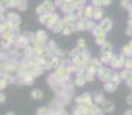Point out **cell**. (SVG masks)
<instances>
[{"instance_id": "6da1fadb", "label": "cell", "mask_w": 132, "mask_h": 115, "mask_svg": "<svg viewBox=\"0 0 132 115\" xmlns=\"http://www.w3.org/2000/svg\"><path fill=\"white\" fill-rule=\"evenodd\" d=\"M68 76H69V70L68 69H65V68H63V67H60L58 69V72H56V74H55V77H56V79L58 81H65L68 78Z\"/></svg>"}, {"instance_id": "7a4b0ae2", "label": "cell", "mask_w": 132, "mask_h": 115, "mask_svg": "<svg viewBox=\"0 0 132 115\" xmlns=\"http://www.w3.org/2000/svg\"><path fill=\"white\" fill-rule=\"evenodd\" d=\"M77 102H80V104H85V105H90L91 104V98H90L89 94H83V96L78 97L76 99Z\"/></svg>"}, {"instance_id": "3957f363", "label": "cell", "mask_w": 132, "mask_h": 115, "mask_svg": "<svg viewBox=\"0 0 132 115\" xmlns=\"http://www.w3.org/2000/svg\"><path fill=\"white\" fill-rule=\"evenodd\" d=\"M99 77H100V79H102V81H107V79H109V77H110V73H109V70H107V69H99Z\"/></svg>"}, {"instance_id": "277c9868", "label": "cell", "mask_w": 132, "mask_h": 115, "mask_svg": "<svg viewBox=\"0 0 132 115\" xmlns=\"http://www.w3.org/2000/svg\"><path fill=\"white\" fill-rule=\"evenodd\" d=\"M100 26H101L102 30L106 32V31H108V30H110V29H111V21L109 19L103 20V21H102V23L100 24Z\"/></svg>"}, {"instance_id": "5b68a950", "label": "cell", "mask_w": 132, "mask_h": 115, "mask_svg": "<svg viewBox=\"0 0 132 115\" xmlns=\"http://www.w3.org/2000/svg\"><path fill=\"white\" fill-rule=\"evenodd\" d=\"M74 5L71 4V2H65L64 5H62V9H63V12H65V13H71L72 12V9H74Z\"/></svg>"}, {"instance_id": "8992f818", "label": "cell", "mask_w": 132, "mask_h": 115, "mask_svg": "<svg viewBox=\"0 0 132 115\" xmlns=\"http://www.w3.org/2000/svg\"><path fill=\"white\" fill-rule=\"evenodd\" d=\"M114 108L115 106L111 101H103V109L106 112H113Z\"/></svg>"}, {"instance_id": "52a82bcc", "label": "cell", "mask_w": 132, "mask_h": 115, "mask_svg": "<svg viewBox=\"0 0 132 115\" xmlns=\"http://www.w3.org/2000/svg\"><path fill=\"white\" fill-rule=\"evenodd\" d=\"M105 90L108 92H114L115 90H116V83H114V82L107 83V84L105 85Z\"/></svg>"}, {"instance_id": "ba28073f", "label": "cell", "mask_w": 132, "mask_h": 115, "mask_svg": "<svg viewBox=\"0 0 132 115\" xmlns=\"http://www.w3.org/2000/svg\"><path fill=\"white\" fill-rule=\"evenodd\" d=\"M52 28V30L54 31V32H59V31L62 29V22H59V21H55L54 23H53V25L51 26Z\"/></svg>"}, {"instance_id": "9c48e42d", "label": "cell", "mask_w": 132, "mask_h": 115, "mask_svg": "<svg viewBox=\"0 0 132 115\" xmlns=\"http://www.w3.org/2000/svg\"><path fill=\"white\" fill-rule=\"evenodd\" d=\"M85 81H86V78L83 77L82 75H78V76L76 77V79H75V83L77 85H79V86H83V85L85 84Z\"/></svg>"}, {"instance_id": "30bf717a", "label": "cell", "mask_w": 132, "mask_h": 115, "mask_svg": "<svg viewBox=\"0 0 132 115\" xmlns=\"http://www.w3.org/2000/svg\"><path fill=\"white\" fill-rule=\"evenodd\" d=\"M121 76H122V78H124V79H130L132 77V73L129 69H124L123 72H122Z\"/></svg>"}, {"instance_id": "8fae6325", "label": "cell", "mask_w": 132, "mask_h": 115, "mask_svg": "<svg viewBox=\"0 0 132 115\" xmlns=\"http://www.w3.org/2000/svg\"><path fill=\"white\" fill-rule=\"evenodd\" d=\"M123 62L124 61L122 60L121 58H116V59H114V61H113V66L115 68H119L123 66Z\"/></svg>"}, {"instance_id": "7c38bea8", "label": "cell", "mask_w": 132, "mask_h": 115, "mask_svg": "<svg viewBox=\"0 0 132 115\" xmlns=\"http://www.w3.org/2000/svg\"><path fill=\"white\" fill-rule=\"evenodd\" d=\"M43 6H44V8H45V11H46V12H51V11H53V8H54L53 4H52L51 1H48V0H47V1L44 2Z\"/></svg>"}, {"instance_id": "4fadbf2b", "label": "cell", "mask_w": 132, "mask_h": 115, "mask_svg": "<svg viewBox=\"0 0 132 115\" xmlns=\"http://www.w3.org/2000/svg\"><path fill=\"white\" fill-rule=\"evenodd\" d=\"M31 97H32L33 99H40V98L43 97V93H41V91H39V90H33V91L31 92Z\"/></svg>"}, {"instance_id": "5bb4252c", "label": "cell", "mask_w": 132, "mask_h": 115, "mask_svg": "<svg viewBox=\"0 0 132 115\" xmlns=\"http://www.w3.org/2000/svg\"><path fill=\"white\" fill-rule=\"evenodd\" d=\"M72 30H74V25H72V24H68V25L63 29V35H69V33L72 32Z\"/></svg>"}, {"instance_id": "9a60e30c", "label": "cell", "mask_w": 132, "mask_h": 115, "mask_svg": "<svg viewBox=\"0 0 132 115\" xmlns=\"http://www.w3.org/2000/svg\"><path fill=\"white\" fill-rule=\"evenodd\" d=\"M97 43L99 44V45H103L105 43H106V36L103 35H100V36H97Z\"/></svg>"}, {"instance_id": "2e32d148", "label": "cell", "mask_w": 132, "mask_h": 115, "mask_svg": "<svg viewBox=\"0 0 132 115\" xmlns=\"http://www.w3.org/2000/svg\"><path fill=\"white\" fill-rule=\"evenodd\" d=\"M111 50H113V45L109 43H105L102 46V52H110Z\"/></svg>"}, {"instance_id": "e0dca14e", "label": "cell", "mask_w": 132, "mask_h": 115, "mask_svg": "<svg viewBox=\"0 0 132 115\" xmlns=\"http://www.w3.org/2000/svg\"><path fill=\"white\" fill-rule=\"evenodd\" d=\"M74 21H75V17L72 15H67L64 17V20H63V22H64V23H67V24H72L74 23Z\"/></svg>"}, {"instance_id": "ac0fdd59", "label": "cell", "mask_w": 132, "mask_h": 115, "mask_svg": "<svg viewBox=\"0 0 132 115\" xmlns=\"http://www.w3.org/2000/svg\"><path fill=\"white\" fill-rule=\"evenodd\" d=\"M39 20H40L41 23H48V20H50V14H43Z\"/></svg>"}, {"instance_id": "d6986e66", "label": "cell", "mask_w": 132, "mask_h": 115, "mask_svg": "<svg viewBox=\"0 0 132 115\" xmlns=\"http://www.w3.org/2000/svg\"><path fill=\"white\" fill-rule=\"evenodd\" d=\"M103 32H105V31L103 30H102V28H101V26H97V28H95L94 29V36H95V37H97V36H100V35H103Z\"/></svg>"}, {"instance_id": "ffe728a7", "label": "cell", "mask_w": 132, "mask_h": 115, "mask_svg": "<svg viewBox=\"0 0 132 115\" xmlns=\"http://www.w3.org/2000/svg\"><path fill=\"white\" fill-rule=\"evenodd\" d=\"M113 58V55L110 54V52H103V55H102V61H109V59Z\"/></svg>"}, {"instance_id": "44dd1931", "label": "cell", "mask_w": 132, "mask_h": 115, "mask_svg": "<svg viewBox=\"0 0 132 115\" xmlns=\"http://www.w3.org/2000/svg\"><path fill=\"white\" fill-rule=\"evenodd\" d=\"M123 53L125 55H131L132 54V48L130 47V45L129 46H125V47L123 48Z\"/></svg>"}, {"instance_id": "7402d4cb", "label": "cell", "mask_w": 132, "mask_h": 115, "mask_svg": "<svg viewBox=\"0 0 132 115\" xmlns=\"http://www.w3.org/2000/svg\"><path fill=\"white\" fill-rule=\"evenodd\" d=\"M93 14H94V19H97V20H100L102 17V12L100 9H95Z\"/></svg>"}, {"instance_id": "603a6c76", "label": "cell", "mask_w": 132, "mask_h": 115, "mask_svg": "<svg viewBox=\"0 0 132 115\" xmlns=\"http://www.w3.org/2000/svg\"><path fill=\"white\" fill-rule=\"evenodd\" d=\"M94 13V11L92 9V7H87L86 9H85V15L87 16V17H90V16H92Z\"/></svg>"}, {"instance_id": "cb8c5ba5", "label": "cell", "mask_w": 132, "mask_h": 115, "mask_svg": "<svg viewBox=\"0 0 132 115\" xmlns=\"http://www.w3.org/2000/svg\"><path fill=\"white\" fill-rule=\"evenodd\" d=\"M77 29H78V30H84V29H86V24H85L83 21H78Z\"/></svg>"}, {"instance_id": "d4e9b609", "label": "cell", "mask_w": 132, "mask_h": 115, "mask_svg": "<svg viewBox=\"0 0 132 115\" xmlns=\"http://www.w3.org/2000/svg\"><path fill=\"white\" fill-rule=\"evenodd\" d=\"M37 38L41 39V40H45V39H46V35H45V33H44V31H38Z\"/></svg>"}, {"instance_id": "484cf974", "label": "cell", "mask_w": 132, "mask_h": 115, "mask_svg": "<svg viewBox=\"0 0 132 115\" xmlns=\"http://www.w3.org/2000/svg\"><path fill=\"white\" fill-rule=\"evenodd\" d=\"M83 5H84V1H83V0H77V1L75 2V7H76V8H82Z\"/></svg>"}, {"instance_id": "4316f807", "label": "cell", "mask_w": 132, "mask_h": 115, "mask_svg": "<svg viewBox=\"0 0 132 115\" xmlns=\"http://www.w3.org/2000/svg\"><path fill=\"white\" fill-rule=\"evenodd\" d=\"M38 115H47V109H46V108L38 109Z\"/></svg>"}, {"instance_id": "83f0119b", "label": "cell", "mask_w": 132, "mask_h": 115, "mask_svg": "<svg viewBox=\"0 0 132 115\" xmlns=\"http://www.w3.org/2000/svg\"><path fill=\"white\" fill-rule=\"evenodd\" d=\"M111 77H113V78H111V79H113V82L116 83V84H117V83H119V81H121V79H119V77H118V75H116V74H114Z\"/></svg>"}, {"instance_id": "f1b7e54d", "label": "cell", "mask_w": 132, "mask_h": 115, "mask_svg": "<svg viewBox=\"0 0 132 115\" xmlns=\"http://www.w3.org/2000/svg\"><path fill=\"white\" fill-rule=\"evenodd\" d=\"M44 12H46V11H45V8H44V6H39L38 8H37V13H38V14H40V15H43Z\"/></svg>"}, {"instance_id": "f546056e", "label": "cell", "mask_w": 132, "mask_h": 115, "mask_svg": "<svg viewBox=\"0 0 132 115\" xmlns=\"http://www.w3.org/2000/svg\"><path fill=\"white\" fill-rule=\"evenodd\" d=\"M95 101L97 102H103V97H102V94H99V96L95 98Z\"/></svg>"}, {"instance_id": "4dcf8cb0", "label": "cell", "mask_w": 132, "mask_h": 115, "mask_svg": "<svg viewBox=\"0 0 132 115\" xmlns=\"http://www.w3.org/2000/svg\"><path fill=\"white\" fill-rule=\"evenodd\" d=\"M94 28V23L93 22H87V24H86V29H93Z\"/></svg>"}, {"instance_id": "1f68e13d", "label": "cell", "mask_w": 132, "mask_h": 115, "mask_svg": "<svg viewBox=\"0 0 132 115\" xmlns=\"http://www.w3.org/2000/svg\"><path fill=\"white\" fill-rule=\"evenodd\" d=\"M32 53H33V50H32L31 47H28V48L25 50V54H26V55H31Z\"/></svg>"}, {"instance_id": "d6a6232c", "label": "cell", "mask_w": 132, "mask_h": 115, "mask_svg": "<svg viewBox=\"0 0 132 115\" xmlns=\"http://www.w3.org/2000/svg\"><path fill=\"white\" fill-rule=\"evenodd\" d=\"M78 46H79V47H84L85 46L84 39H79V40H78Z\"/></svg>"}, {"instance_id": "836d02e7", "label": "cell", "mask_w": 132, "mask_h": 115, "mask_svg": "<svg viewBox=\"0 0 132 115\" xmlns=\"http://www.w3.org/2000/svg\"><path fill=\"white\" fill-rule=\"evenodd\" d=\"M122 6H123V7H128L129 6V0H123V1H122Z\"/></svg>"}, {"instance_id": "e575fe53", "label": "cell", "mask_w": 132, "mask_h": 115, "mask_svg": "<svg viewBox=\"0 0 132 115\" xmlns=\"http://www.w3.org/2000/svg\"><path fill=\"white\" fill-rule=\"evenodd\" d=\"M126 67H128V69H131L132 68V60H129L128 62H126Z\"/></svg>"}, {"instance_id": "d590c367", "label": "cell", "mask_w": 132, "mask_h": 115, "mask_svg": "<svg viewBox=\"0 0 132 115\" xmlns=\"http://www.w3.org/2000/svg\"><path fill=\"white\" fill-rule=\"evenodd\" d=\"M126 101H128V104H129V105H131V106H132V94H131V96H129V97H128Z\"/></svg>"}, {"instance_id": "8d00e7d4", "label": "cell", "mask_w": 132, "mask_h": 115, "mask_svg": "<svg viewBox=\"0 0 132 115\" xmlns=\"http://www.w3.org/2000/svg\"><path fill=\"white\" fill-rule=\"evenodd\" d=\"M109 4H110V0H102V5H105V6H108Z\"/></svg>"}, {"instance_id": "74e56055", "label": "cell", "mask_w": 132, "mask_h": 115, "mask_svg": "<svg viewBox=\"0 0 132 115\" xmlns=\"http://www.w3.org/2000/svg\"><path fill=\"white\" fill-rule=\"evenodd\" d=\"M126 33H128L129 36H132V26H130V28L126 30Z\"/></svg>"}, {"instance_id": "f35d334b", "label": "cell", "mask_w": 132, "mask_h": 115, "mask_svg": "<svg viewBox=\"0 0 132 115\" xmlns=\"http://www.w3.org/2000/svg\"><path fill=\"white\" fill-rule=\"evenodd\" d=\"M124 115H132V109H129V111H126Z\"/></svg>"}, {"instance_id": "ab89813d", "label": "cell", "mask_w": 132, "mask_h": 115, "mask_svg": "<svg viewBox=\"0 0 132 115\" xmlns=\"http://www.w3.org/2000/svg\"><path fill=\"white\" fill-rule=\"evenodd\" d=\"M128 85L129 86H132V77L130 78V79H128Z\"/></svg>"}, {"instance_id": "60d3db41", "label": "cell", "mask_w": 132, "mask_h": 115, "mask_svg": "<svg viewBox=\"0 0 132 115\" xmlns=\"http://www.w3.org/2000/svg\"><path fill=\"white\" fill-rule=\"evenodd\" d=\"M4 100H5V96L0 93V101H4Z\"/></svg>"}, {"instance_id": "b9f144b4", "label": "cell", "mask_w": 132, "mask_h": 115, "mask_svg": "<svg viewBox=\"0 0 132 115\" xmlns=\"http://www.w3.org/2000/svg\"><path fill=\"white\" fill-rule=\"evenodd\" d=\"M61 2H62V0H56V1H55V4H56V6H60Z\"/></svg>"}, {"instance_id": "7bdbcfd3", "label": "cell", "mask_w": 132, "mask_h": 115, "mask_svg": "<svg viewBox=\"0 0 132 115\" xmlns=\"http://www.w3.org/2000/svg\"><path fill=\"white\" fill-rule=\"evenodd\" d=\"M129 24H130V26H132V19L129 21Z\"/></svg>"}, {"instance_id": "ee69618b", "label": "cell", "mask_w": 132, "mask_h": 115, "mask_svg": "<svg viewBox=\"0 0 132 115\" xmlns=\"http://www.w3.org/2000/svg\"><path fill=\"white\" fill-rule=\"evenodd\" d=\"M6 115H15V114H14V113H12V112H9V113H7Z\"/></svg>"}, {"instance_id": "f6af8a7d", "label": "cell", "mask_w": 132, "mask_h": 115, "mask_svg": "<svg viewBox=\"0 0 132 115\" xmlns=\"http://www.w3.org/2000/svg\"><path fill=\"white\" fill-rule=\"evenodd\" d=\"M65 2H71V0H64Z\"/></svg>"}, {"instance_id": "bcb514c9", "label": "cell", "mask_w": 132, "mask_h": 115, "mask_svg": "<svg viewBox=\"0 0 132 115\" xmlns=\"http://www.w3.org/2000/svg\"><path fill=\"white\" fill-rule=\"evenodd\" d=\"M130 47L132 48V40H131V43H130Z\"/></svg>"}]
</instances>
